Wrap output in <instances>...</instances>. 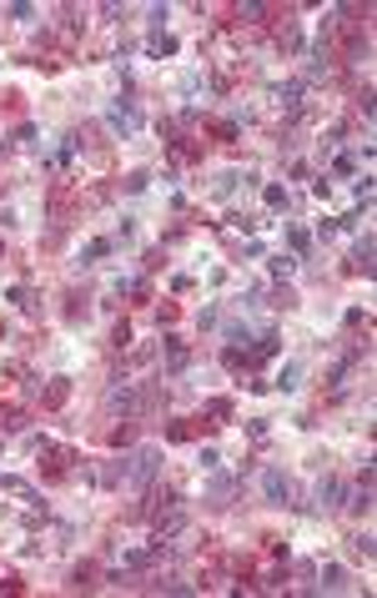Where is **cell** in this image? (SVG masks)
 <instances>
[{"label": "cell", "instance_id": "7402d4cb", "mask_svg": "<svg viewBox=\"0 0 377 598\" xmlns=\"http://www.w3.org/2000/svg\"><path fill=\"white\" fill-rule=\"evenodd\" d=\"M206 413H212V417H232V402H226V397H217V402H212Z\"/></svg>", "mask_w": 377, "mask_h": 598}, {"label": "cell", "instance_id": "9c48e42d", "mask_svg": "<svg viewBox=\"0 0 377 598\" xmlns=\"http://www.w3.org/2000/svg\"><path fill=\"white\" fill-rule=\"evenodd\" d=\"M347 508H352V513H358V518H367V513H372V493H367V483H362V488H358V493H352V498H347Z\"/></svg>", "mask_w": 377, "mask_h": 598}, {"label": "cell", "instance_id": "8fae6325", "mask_svg": "<svg viewBox=\"0 0 377 598\" xmlns=\"http://www.w3.org/2000/svg\"><path fill=\"white\" fill-rule=\"evenodd\" d=\"M0 427H6V433H20V427H26V413H15V408H0Z\"/></svg>", "mask_w": 377, "mask_h": 598}, {"label": "cell", "instance_id": "ac0fdd59", "mask_svg": "<svg viewBox=\"0 0 377 598\" xmlns=\"http://www.w3.org/2000/svg\"><path fill=\"white\" fill-rule=\"evenodd\" d=\"M166 438H171V442H186V438H192V427H186V422H171V427H166Z\"/></svg>", "mask_w": 377, "mask_h": 598}, {"label": "cell", "instance_id": "ba28073f", "mask_svg": "<svg viewBox=\"0 0 377 598\" xmlns=\"http://www.w3.org/2000/svg\"><path fill=\"white\" fill-rule=\"evenodd\" d=\"M297 382H302V362H287V367L277 372V388H282V392H292Z\"/></svg>", "mask_w": 377, "mask_h": 598}, {"label": "cell", "instance_id": "2e32d148", "mask_svg": "<svg viewBox=\"0 0 377 598\" xmlns=\"http://www.w3.org/2000/svg\"><path fill=\"white\" fill-rule=\"evenodd\" d=\"M271 307H282V312H287V307H297V297H292V287H277V292H271Z\"/></svg>", "mask_w": 377, "mask_h": 598}, {"label": "cell", "instance_id": "5b68a950", "mask_svg": "<svg viewBox=\"0 0 377 598\" xmlns=\"http://www.w3.org/2000/svg\"><path fill=\"white\" fill-rule=\"evenodd\" d=\"M186 357H192V352H186V342L181 337H166V372H181Z\"/></svg>", "mask_w": 377, "mask_h": 598}, {"label": "cell", "instance_id": "277c9868", "mask_svg": "<svg viewBox=\"0 0 377 598\" xmlns=\"http://www.w3.org/2000/svg\"><path fill=\"white\" fill-rule=\"evenodd\" d=\"M337 498H342V483H337V478H322V483H317V503H312V508L327 513V508H337Z\"/></svg>", "mask_w": 377, "mask_h": 598}, {"label": "cell", "instance_id": "3957f363", "mask_svg": "<svg viewBox=\"0 0 377 598\" xmlns=\"http://www.w3.org/2000/svg\"><path fill=\"white\" fill-rule=\"evenodd\" d=\"M232 488H237V478H232V473H217V467H212V483H206V508H226Z\"/></svg>", "mask_w": 377, "mask_h": 598}, {"label": "cell", "instance_id": "30bf717a", "mask_svg": "<svg viewBox=\"0 0 377 598\" xmlns=\"http://www.w3.org/2000/svg\"><path fill=\"white\" fill-rule=\"evenodd\" d=\"M226 342H232V347H246V342H251V327H246V322H226Z\"/></svg>", "mask_w": 377, "mask_h": 598}, {"label": "cell", "instance_id": "44dd1931", "mask_svg": "<svg viewBox=\"0 0 377 598\" xmlns=\"http://www.w3.org/2000/svg\"><path fill=\"white\" fill-rule=\"evenodd\" d=\"M237 15H242V20H262V15H267V6H237Z\"/></svg>", "mask_w": 377, "mask_h": 598}, {"label": "cell", "instance_id": "ffe728a7", "mask_svg": "<svg viewBox=\"0 0 377 598\" xmlns=\"http://www.w3.org/2000/svg\"><path fill=\"white\" fill-rule=\"evenodd\" d=\"M352 548H358L362 558H372V533H358V538H352Z\"/></svg>", "mask_w": 377, "mask_h": 598}, {"label": "cell", "instance_id": "7a4b0ae2", "mask_svg": "<svg viewBox=\"0 0 377 598\" xmlns=\"http://www.w3.org/2000/svg\"><path fill=\"white\" fill-rule=\"evenodd\" d=\"M262 493H267V503H287L292 498V478L282 473V467H267V473H262Z\"/></svg>", "mask_w": 377, "mask_h": 598}, {"label": "cell", "instance_id": "52a82bcc", "mask_svg": "<svg viewBox=\"0 0 377 598\" xmlns=\"http://www.w3.org/2000/svg\"><path fill=\"white\" fill-rule=\"evenodd\" d=\"M342 588H347V573H342L337 563H327V568H322V593H342Z\"/></svg>", "mask_w": 377, "mask_h": 598}, {"label": "cell", "instance_id": "6da1fadb", "mask_svg": "<svg viewBox=\"0 0 377 598\" xmlns=\"http://www.w3.org/2000/svg\"><path fill=\"white\" fill-rule=\"evenodd\" d=\"M156 473H161V453H156V447H141V453L131 458V478H126V483L146 488V483H151Z\"/></svg>", "mask_w": 377, "mask_h": 598}, {"label": "cell", "instance_id": "4fadbf2b", "mask_svg": "<svg viewBox=\"0 0 377 598\" xmlns=\"http://www.w3.org/2000/svg\"><path fill=\"white\" fill-rule=\"evenodd\" d=\"M91 579H96V568H91V563H81V568L71 573V588H96Z\"/></svg>", "mask_w": 377, "mask_h": 598}, {"label": "cell", "instance_id": "e0dca14e", "mask_svg": "<svg viewBox=\"0 0 377 598\" xmlns=\"http://www.w3.org/2000/svg\"><path fill=\"white\" fill-rule=\"evenodd\" d=\"M287 242H292V251H307V242H312V237H307L302 226H292V231H287Z\"/></svg>", "mask_w": 377, "mask_h": 598}, {"label": "cell", "instance_id": "5bb4252c", "mask_svg": "<svg viewBox=\"0 0 377 598\" xmlns=\"http://www.w3.org/2000/svg\"><path fill=\"white\" fill-rule=\"evenodd\" d=\"M297 272V256H271V276H292Z\"/></svg>", "mask_w": 377, "mask_h": 598}, {"label": "cell", "instance_id": "9a60e30c", "mask_svg": "<svg viewBox=\"0 0 377 598\" xmlns=\"http://www.w3.org/2000/svg\"><path fill=\"white\" fill-rule=\"evenodd\" d=\"M146 181H151V171H131V176H126L121 186H126V191H131V197H136V191H146Z\"/></svg>", "mask_w": 377, "mask_h": 598}, {"label": "cell", "instance_id": "8992f818", "mask_svg": "<svg viewBox=\"0 0 377 598\" xmlns=\"http://www.w3.org/2000/svg\"><path fill=\"white\" fill-rule=\"evenodd\" d=\"M66 392H71V377H51V388H46V408H60V402H66Z\"/></svg>", "mask_w": 377, "mask_h": 598}, {"label": "cell", "instance_id": "d6986e66", "mask_svg": "<svg viewBox=\"0 0 377 598\" xmlns=\"http://www.w3.org/2000/svg\"><path fill=\"white\" fill-rule=\"evenodd\" d=\"M267 206H287V186H267Z\"/></svg>", "mask_w": 377, "mask_h": 598}, {"label": "cell", "instance_id": "7c38bea8", "mask_svg": "<svg viewBox=\"0 0 377 598\" xmlns=\"http://www.w3.org/2000/svg\"><path fill=\"white\" fill-rule=\"evenodd\" d=\"M277 96H282L287 106H302V81H287V85H277Z\"/></svg>", "mask_w": 377, "mask_h": 598}, {"label": "cell", "instance_id": "603a6c76", "mask_svg": "<svg viewBox=\"0 0 377 598\" xmlns=\"http://www.w3.org/2000/svg\"><path fill=\"white\" fill-rule=\"evenodd\" d=\"M111 342H116V347H126V342H131V327H126V322H116V332H111Z\"/></svg>", "mask_w": 377, "mask_h": 598}, {"label": "cell", "instance_id": "cb8c5ba5", "mask_svg": "<svg viewBox=\"0 0 377 598\" xmlns=\"http://www.w3.org/2000/svg\"><path fill=\"white\" fill-rule=\"evenodd\" d=\"M337 171H342V176H352V171H358V161H352V151H342V156H337Z\"/></svg>", "mask_w": 377, "mask_h": 598}]
</instances>
